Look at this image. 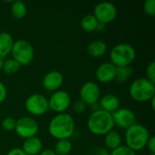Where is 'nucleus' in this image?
Here are the masks:
<instances>
[{
	"instance_id": "1",
	"label": "nucleus",
	"mask_w": 155,
	"mask_h": 155,
	"mask_svg": "<svg viewBox=\"0 0 155 155\" xmlns=\"http://www.w3.org/2000/svg\"><path fill=\"white\" fill-rule=\"evenodd\" d=\"M75 123L72 115L66 113L57 114L48 124L49 134L56 140L69 139L74 133Z\"/></svg>"
},
{
	"instance_id": "2",
	"label": "nucleus",
	"mask_w": 155,
	"mask_h": 155,
	"mask_svg": "<svg viewBox=\"0 0 155 155\" xmlns=\"http://www.w3.org/2000/svg\"><path fill=\"white\" fill-rule=\"evenodd\" d=\"M114 127L112 114L102 109L93 112L87 119L88 130L95 135H105Z\"/></svg>"
},
{
	"instance_id": "3",
	"label": "nucleus",
	"mask_w": 155,
	"mask_h": 155,
	"mask_svg": "<svg viewBox=\"0 0 155 155\" xmlns=\"http://www.w3.org/2000/svg\"><path fill=\"white\" fill-rule=\"evenodd\" d=\"M150 136L151 134L148 129L144 125L136 123L126 129L124 134L126 146L134 152L141 151L146 147Z\"/></svg>"
},
{
	"instance_id": "4",
	"label": "nucleus",
	"mask_w": 155,
	"mask_h": 155,
	"mask_svg": "<svg viewBox=\"0 0 155 155\" xmlns=\"http://www.w3.org/2000/svg\"><path fill=\"white\" fill-rule=\"evenodd\" d=\"M129 94L137 102H148L155 96V84L145 77L137 78L132 82Z\"/></svg>"
},
{
	"instance_id": "5",
	"label": "nucleus",
	"mask_w": 155,
	"mask_h": 155,
	"mask_svg": "<svg viewBox=\"0 0 155 155\" xmlns=\"http://www.w3.org/2000/svg\"><path fill=\"white\" fill-rule=\"evenodd\" d=\"M136 51L133 45L121 43L114 45L110 52V60L115 67L129 66L135 59Z\"/></svg>"
},
{
	"instance_id": "6",
	"label": "nucleus",
	"mask_w": 155,
	"mask_h": 155,
	"mask_svg": "<svg viewBox=\"0 0 155 155\" xmlns=\"http://www.w3.org/2000/svg\"><path fill=\"white\" fill-rule=\"evenodd\" d=\"M11 54L12 58L17 61L20 65H27L34 59L35 50L28 41L19 39L14 42Z\"/></svg>"
},
{
	"instance_id": "7",
	"label": "nucleus",
	"mask_w": 155,
	"mask_h": 155,
	"mask_svg": "<svg viewBox=\"0 0 155 155\" xmlns=\"http://www.w3.org/2000/svg\"><path fill=\"white\" fill-rule=\"evenodd\" d=\"M93 15L99 23L106 25L113 22L116 18L117 8L112 2H100L94 6Z\"/></svg>"
},
{
	"instance_id": "8",
	"label": "nucleus",
	"mask_w": 155,
	"mask_h": 155,
	"mask_svg": "<svg viewBox=\"0 0 155 155\" xmlns=\"http://www.w3.org/2000/svg\"><path fill=\"white\" fill-rule=\"evenodd\" d=\"M15 131L18 136L25 140L36 136V134L39 131V126L34 118L29 116H23L16 120Z\"/></svg>"
},
{
	"instance_id": "9",
	"label": "nucleus",
	"mask_w": 155,
	"mask_h": 155,
	"mask_svg": "<svg viewBox=\"0 0 155 155\" xmlns=\"http://www.w3.org/2000/svg\"><path fill=\"white\" fill-rule=\"evenodd\" d=\"M25 106L29 114L33 115H42L49 109L48 99L43 94H33L26 98Z\"/></svg>"
},
{
	"instance_id": "10",
	"label": "nucleus",
	"mask_w": 155,
	"mask_h": 155,
	"mask_svg": "<svg viewBox=\"0 0 155 155\" xmlns=\"http://www.w3.org/2000/svg\"><path fill=\"white\" fill-rule=\"evenodd\" d=\"M71 104L70 94L64 90H57L54 92L48 99L49 109L57 114L64 113Z\"/></svg>"
},
{
	"instance_id": "11",
	"label": "nucleus",
	"mask_w": 155,
	"mask_h": 155,
	"mask_svg": "<svg viewBox=\"0 0 155 155\" xmlns=\"http://www.w3.org/2000/svg\"><path fill=\"white\" fill-rule=\"evenodd\" d=\"M80 100L86 105H92L99 102L101 90L99 85L94 81L85 82L80 89Z\"/></svg>"
},
{
	"instance_id": "12",
	"label": "nucleus",
	"mask_w": 155,
	"mask_h": 155,
	"mask_svg": "<svg viewBox=\"0 0 155 155\" xmlns=\"http://www.w3.org/2000/svg\"><path fill=\"white\" fill-rule=\"evenodd\" d=\"M114 125L123 129H128L136 124V114L129 108H119L112 114Z\"/></svg>"
},
{
	"instance_id": "13",
	"label": "nucleus",
	"mask_w": 155,
	"mask_h": 155,
	"mask_svg": "<svg viewBox=\"0 0 155 155\" xmlns=\"http://www.w3.org/2000/svg\"><path fill=\"white\" fill-rule=\"evenodd\" d=\"M64 83V75L61 72L52 70L46 73L42 80L43 87L49 92H55L59 90Z\"/></svg>"
},
{
	"instance_id": "14",
	"label": "nucleus",
	"mask_w": 155,
	"mask_h": 155,
	"mask_svg": "<svg viewBox=\"0 0 155 155\" xmlns=\"http://www.w3.org/2000/svg\"><path fill=\"white\" fill-rule=\"evenodd\" d=\"M116 67L110 62H104L98 65L95 71L96 79L101 83H110L115 79Z\"/></svg>"
},
{
	"instance_id": "15",
	"label": "nucleus",
	"mask_w": 155,
	"mask_h": 155,
	"mask_svg": "<svg viewBox=\"0 0 155 155\" xmlns=\"http://www.w3.org/2000/svg\"><path fill=\"white\" fill-rule=\"evenodd\" d=\"M99 105L100 109L109 114H113L120 108V99L115 94H107L101 98L99 101Z\"/></svg>"
},
{
	"instance_id": "16",
	"label": "nucleus",
	"mask_w": 155,
	"mask_h": 155,
	"mask_svg": "<svg viewBox=\"0 0 155 155\" xmlns=\"http://www.w3.org/2000/svg\"><path fill=\"white\" fill-rule=\"evenodd\" d=\"M27 155H38L43 150V143L37 136L25 139L21 148Z\"/></svg>"
},
{
	"instance_id": "17",
	"label": "nucleus",
	"mask_w": 155,
	"mask_h": 155,
	"mask_svg": "<svg viewBox=\"0 0 155 155\" xmlns=\"http://www.w3.org/2000/svg\"><path fill=\"white\" fill-rule=\"evenodd\" d=\"M14 39L10 33L8 32H1L0 33V57L5 58L7 56L13 48Z\"/></svg>"
},
{
	"instance_id": "18",
	"label": "nucleus",
	"mask_w": 155,
	"mask_h": 155,
	"mask_svg": "<svg viewBox=\"0 0 155 155\" xmlns=\"http://www.w3.org/2000/svg\"><path fill=\"white\" fill-rule=\"evenodd\" d=\"M86 51L92 57H100L106 53L107 45L103 40H94L87 45Z\"/></svg>"
},
{
	"instance_id": "19",
	"label": "nucleus",
	"mask_w": 155,
	"mask_h": 155,
	"mask_svg": "<svg viewBox=\"0 0 155 155\" xmlns=\"http://www.w3.org/2000/svg\"><path fill=\"white\" fill-rule=\"evenodd\" d=\"M104 143L108 149L115 150L122 145V136L117 131L112 130L104 135Z\"/></svg>"
},
{
	"instance_id": "20",
	"label": "nucleus",
	"mask_w": 155,
	"mask_h": 155,
	"mask_svg": "<svg viewBox=\"0 0 155 155\" xmlns=\"http://www.w3.org/2000/svg\"><path fill=\"white\" fill-rule=\"evenodd\" d=\"M10 10H11L12 15L16 19H21L25 17L27 13L26 5L23 1H20V0L14 1L11 5Z\"/></svg>"
},
{
	"instance_id": "21",
	"label": "nucleus",
	"mask_w": 155,
	"mask_h": 155,
	"mask_svg": "<svg viewBox=\"0 0 155 155\" xmlns=\"http://www.w3.org/2000/svg\"><path fill=\"white\" fill-rule=\"evenodd\" d=\"M99 22L93 14L85 15L81 20V27L86 32H93L97 29Z\"/></svg>"
},
{
	"instance_id": "22",
	"label": "nucleus",
	"mask_w": 155,
	"mask_h": 155,
	"mask_svg": "<svg viewBox=\"0 0 155 155\" xmlns=\"http://www.w3.org/2000/svg\"><path fill=\"white\" fill-rule=\"evenodd\" d=\"M73 149V144L69 139L57 140L54 145V153L56 155L70 154Z\"/></svg>"
},
{
	"instance_id": "23",
	"label": "nucleus",
	"mask_w": 155,
	"mask_h": 155,
	"mask_svg": "<svg viewBox=\"0 0 155 155\" xmlns=\"http://www.w3.org/2000/svg\"><path fill=\"white\" fill-rule=\"evenodd\" d=\"M133 74V68L129 66H122V67H116V74H115V79L116 81L123 83L127 81Z\"/></svg>"
},
{
	"instance_id": "24",
	"label": "nucleus",
	"mask_w": 155,
	"mask_h": 155,
	"mask_svg": "<svg viewBox=\"0 0 155 155\" xmlns=\"http://www.w3.org/2000/svg\"><path fill=\"white\" fill-rule=\"evenodd\" d=\"M20 67L21 65L17 61H15L14 58H8L6 60H4L2 70L7 74H15L20 69Z\"/></svg>"
},
{
	"instance_id": "25",
	"label": "nucleus",
	"mask_w": 155,
	"mask_h": 155,
	"mask_svg": "<svg viewBox=\"0 0 155 155\" xmlns=\"http://www.w3.org/2000/svg\"><path fill=\"white\" fill-rule=\"evenodd\" d=\"M110 155H136V153L126 145H121L115 150H113L110 153Z\"/></svg>"
},
{
	"instance_id": "26",
	"label": "nucleus",
	"mask_w": 155,
	"mask_h": 155,
	"mask_svg": "<svg viewBox=\"0 0 155 155\" xmlns=\"http://www.w3.org/2000/svg\"><path fill=\"white\" fill-rule=\"evenodd\" d=\"M15 123L16 120H15L13 117H5L2 120L1 125L5 131H13L15 128Z\"/></svg>"
},
{
	"instance_id": "27",
	"label": "nucleus",
	"mask_w": 155,
	"mask_h": 155,
	"mask_svg": "<svg viewBox=\"0 0 155 155\" xmlns=\"http://www.w3.org/2000/svg\"><path fill=\"white\" fill-rule=\"evenodd\" d=\"M146 77L149 81H151L152 83L155 84V62L153 61L150 64H148L147 67H146Z\"/></svg>"
},
{
	"instance_id": "28",
	"label": "nucleus",
	"mask_w": 155,
	"mask_h": 155,
	"mask_svg": "<svg viewBox=\"0 0 155 155\" xmlns=\"http://www.w3.org/2000/svg\"><path fill=\"white\" fill-rule=\"evenodd\" d=\"M143 10L147 15L153 16L155 15V0H145L143 3Z\"/></svg>"
},
{
	"instance_id": "29",
	"label": "nucleus",
	"mask_w": 155,
	"mask_h": 155,
	"mask_svg": "<svg viewBox=\"0 0 155 155\" xmlns=\"http://www.w3.org/2000/svg\"><path fill=\"white\" fill-rule=\"evenodd\" d=\"M86 107H87V105L84 102H82L81 100H79V101H76L74 104V107L73 108H74V111L75 113L81 114V113H84L86 110Z\"/></svg>"
},
{
	"instance_id": "30",
	"label": "nucleus",
	"mask_w": 155,
	"mask_h": 155,
	"mask_svg": "<svg viewBox=\"0 0 155 155\" xmlns=\"http://www.w3.org/2000/svg\"><path fill=\"white\" fill-rule=\"evenodd\" d=\"M146 147L148 148L149 152L152 154H155V137L153 135L150 136V138H149V140L147 142Z\"/></svg>"
},
{
	"instance_id": "31",
	"label": "nucleus",
	"mask_w": 155,
	"mask_h": 155,
	"mask_svg": "<svg viewBox=\"0 0 155 155\" xmlns=\"http://www.w3.org/2000/svg\"><path fill=\"white\" fill-rule=\"evenodd\" d=\"M7 95V90L6 87L5 85V84H3L2 82H0V104H2Z\"/></svg>"
},
{
	"instance_id": "32",
	"label": "nucleus",
	"mask_w": 155,
	"mask_h": 155,
	"mask_svg": "<svg viewBox=\"0 0 155 155\" xmlns=\"http://www.w3.org/2000/svg\"><path fill=\"white\" fill-rule=\"evenodd\" d=\"M6 155H27L21 148H13L11 149Z\"/></svg>"
},
{
	"instance_id": "33",
	"label": "nucleus",
	"mask_w": 155,
	"mask_h": 155,
	"mask_svg": "<svg viewBox=\"0 0 155 155\" xmlns=\"http://www.w3.org/2000/svg\"><path fill=\"white\" fill-rule=\"evenodd\" d=\"M93 155H110V153L105 148H98Z\"/></svg>"
},
{
	"instance_id": "34",
	"label": "nucleus",
	"mask_w": 155,
	"mask_h": 155,
	"mask_svg": "<svg viewBox=\"0 0 155 155\" xmlns=\"http://www.w3.org/2000/svg\"><path fill=\"white\" fill-rule=\"evenodd\" d=\"M38 155H56V153H54V150H51V149H45V150H42L41 153Z\"/></svg>"
},
{
	"instance_id": "35",
	"label": "nucleus",
	"mask_w": 155,
	"mask_h": 155,
	"mask_svg": "<svg viewBox=\"0 0 155 155\" xmlns=\"http://www.w3.org/2000/svg\"><path fill=\"white\" fill-rule=\"evenodd\" d=\"M90 106H91V108H92V111H93V112H94V111H97V110H99V109H100L99 103L94 104H92V105H90Z\"/></svg>"
},
{
	"instance_id": "36",
	"label": "nucleus",
	"mask_w": 155,
	"mask_h": 155,
	"mask_svg": "<svg viewBox=\"0 0 155 155\" xmlns=\"http://www.w3.org/2000/svg\"><path fill=\"white\" fill-rule=\"evenodd\" d=\"M151 104H152V109L153 110H154V108H155V106H154V103H155V96L153 97V98H152L151 100Z\"/></svg>"
},
{
	"instance_id": "37",
	"label": "nucleus",
	"mask_w": 155,
	"mask_h": 155,
	"mask_svg": "<svg viewBox=\"0 0 155 155\" xmlns=\"http://www.w3.org/2000/svg\"><path fill=\"white\" fill-rule=\"evenodd\" d=\"M3 64H4V59L0 57V71H1L2 68H3Z\"/></svg>"
},
{
	"instance_id": "38",
	"label": "nucleus",
	"mask_w": 155,
	"mask_h": 155,
	"mask_svg": "<svg viewBox=\"0 0 155 155\" xmlns=\"http://www.w3.org/2000/svg\"><path fill=\"white\" fill-rule=\"evenodd\" d=\"M148 155H155V154H152V153H150V154H148Z\"/></svg>"
},
{
	"instance_id": "39",
	"label": "nucleus",
	"mask_w": 155,
	"mask_h": 155,
	"mask_svg": "<svg viewBox=\"0 0 155 155\" xmlns=\"http://www.w3.org/2000/svg\"><path fill=\"white\" fill-rule=\"evenodd\" d=\"M66 155H70V154H66Z\"/></svg>"
}]
</instances>
